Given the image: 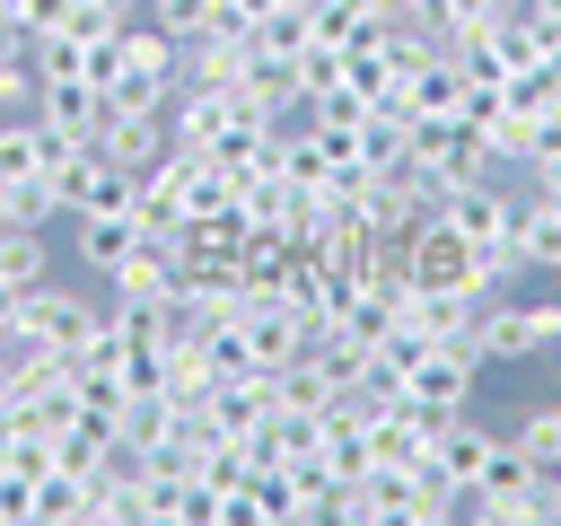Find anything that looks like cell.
<instances>
[{
    "mask_svg": "<svg viewBox=\"0 0 561 526\" xmlns=\"http://www.w3.org/2000/svg\"><path fill=\"white\" fill-rule=\"evenodd\" d=\"M473 351L482 368H526V359H561V289H535V298H491L482 324H473Z\"/></svg>",
    "mask_w": 561,
    "mask_h": 526,
    "instance_id": "obj_2",
    "label": "cell"
},
{
    "mask_svg": "<svg viewBox=\"0 0 561 526\" xmlns=\"http://www.w3.org/2000/svg\"><path fill=\"white\" fill-rule=\"evenodd\" d=\"M35 105H44V61L35 53H0V123H18Z\"/></svg>",
    "mask_w": 561,
    "mask_h": 526,
    "instance_id": "obj_14",
    "label": "cell"
},
{
    "mask_svg": "<svg viewBox=\"0 0 561 526\" xmlns=\"http://www.w3.org/2000/svg\"><path fill=\"white\" fill-rule=\"evenodd\" d=\"M535 123H543V114H517V105H491V114H482L473 132L491 140V158H500V167H526V158H535Z\"/></svg>",
    "mask_w": 561,
    "mask_h": 526,
    "instance_id": "obj_13",
    "label": "cell"
},
{
    "mask_svg": "<svg viewBox=\"0 0 561 526\" xmlns=\"http://www.w3.org/2000/svg\"><path fill=\"white\" fill-rule=\"evenodd\" d=\"M403 272H412V289H473V237L447 210H430L403 237Z\"/></svg>",
    "mask_w": 561,
    "mask_h": 526,
    "instance_id": "obj_5",
    "label": "cell"
},
{
    "mask_svg": "<svg viewBox=\"0 0 561 526\" xmlns=\"http://www.w3.org/2000/svg\"><path fill=\"white\" fill-rule=\"evenodd\" d=\"M175 61H184V44H175L149 9H131L105 44H88V79H96L114 105H167V96H175Z\"/></svg>",
    "mask_w": 561,
    "mask_h": 526,
    "instance_id": "obj_1",
    "label": "cell"
},
{
    "mask_svg": "<svg viewBox=\"0 0 561 526\" xmlns=\"http://www.w3.org/2000/svg\"><path fill=\"white\" fill-rule=\"evenodd\" d=\"M491 447H500L491 421H473V412H438V473H447L456 491H473V482L491 473Z\"/></svg>",
    "mask_w": 561,
    "mask_h": 526,
    "instance_id": "obj_10",
    "label": "cell"
},
{
    "mask_svg": "<svg viewBox=\"0 0 561 526\" xmlns=\"http://www.w3.org/2000/svg\"><path fill=\"white\" fill-rule=\"evenodd\" d=\"M140 245V210H70V263H88L96 281Z\"/></svg>",
    "mask_w": 561,
    "mask_h": 526,
    "instance_id": "obj_8",
    "label": "cell"
},
{
    "mask_svg": "<svg viewBox=\"0 0 561 526\" xmlns=\"http://www.w3.org/2000/svg\"><path fill=\"white\" fill-rule=\"evenodd\" d=\"M175 281H184V263H175V237H149V228H140V245H131V254L105 272V298H167Z\"/></svg>",
    "mask_w": 561,
    "mask_h": 526,
    "instance_id": "obj_9",
    "label": "cell"
},
{
    "mask_svg": "<svg viewBox=\"0 0 561 526\" xmlns=\"http://www.w3.org/2000/svg\"><path fill=\"white\" fill-rule=\"evenodd\" d=\"M9 316L44 342V351H61V359H79L88 342H96V324H105V298H88V289H70L61 272L53 281H35V289H18L9 298Z\"/></svg>",
    "mask_w": 561,
    "mask_h": 526,
    "instance_id": "obj_3",
    "label": "cell"
},
{
    "mask_svg": "<svg viewBox=\"0 0 561 526\" xmlns=\"http://www.w3.org/2000/svg\"><path fill=\"white\" fill-rule=\"evenodd\" d=\"M473 395H482V351H465V342H430L403 377V403H421V412H473Z\"/></svg>",
    "mask_w": 561,
    "mask_h": 526,
    "instance_id": "obj_4",
    "label": "cell"
},
{
    "mask_svg": "<svg viewBox=\"0 0 561 526\" xmlns=\"http://www.w3.org/2000/svg\"><path fill=\"white\" fill-rule=\"evenodd\" d=\"M105 114H114V96H105L88 70H70V79H44V105H35V123H53L70 149H96Z\"/></svg>",
    "mask_w": 561,
    "mask_h": 526,
    "instance_id": "obj_6",
    "label": "cell"
},
{
    "mask_svg": "<svg viewBox=\"0 0 561 526\" xmlns=\"http://www.w3.org/2000/svg\"><path fill=\"white\" fill-rule=\"evenodd\" d=\"M219 9H228V18H245V26H263V18H272V9H289V0H219Z\"/></svg>",
    "mask_w": 561,
    "mask_h": 526,
    "instance_id": "obj_17",
    "label": "cell"
},
{
    "mask_svg": "<svg viewBox=\"0 0 561 526\" xmlns=\"http://www.w3.org/2000/svg\"><path fill=\"white\" fill-rule=\"evenodd\" d=\"M35 281H53V228L0 219V289L18 298V289H35Z\"/></svg>",
    "mask_w": 561,
    "mask_h": 526,
    "instance_id": "obj_11",
    "label": "cell"
},
{
    "mask_svg": "<svg viewBox=\"0 0 561 526\" xmlns=\"http://www.w3.org/2000/svg\"><path fill=\"white\" fill-rule=\"evenodd\" d=\"M18 175H53V149H44V123L35 114L0 123V184H18Z\"/></svg>",
    "mask_w": 561,
    "mask_h": 526,
    "instance_id": "obj_12",
    "label": "cell"
},
{
    "mask_svg": "<svg viewBox=\"0 0 561 526\" xmlns=\"http://www.w3.org/2000/svg\"><path fill=\"white\" fill-rule=\"evenodd\" d=\"M543 281H552V289H561V254H552V263H543Z\"/></svg>",
    "mask_w": 561,
    "mask_h": 526,
    "instance_id": "obj_18",
    "label": "cell"
},
{
    "mask_svg": "<svg viewBox=\"0 0 561 526\" xmlns=\"http://www.w3.org/2000/svg\"><path fill=\"white\" fill-rule=\"evenodd\" d=\"M517 0H438L430 18H438V35H473V26H491V18H508Z\"/></svg>",
    "mask_w": 561,
    "mask_h": 526,
    "instance_id": "obj_15",
    "label": "cell"
},
{
    "mask_svg": "<svg viewBox=\"0 0 561 526\" xmlns=\"http://www.w3.org/2000/svg\"><path fill=\"white\" fill-rule=\"evenodd\" d=\"M0 53H9V44H0Z\"/></svg>",
    "mask_w": 561,
    "mask_h": 526,
    "instance_id": "obj_20",
    "label": "cell"
},
{
    "mask_svg": "<svg viewBox=\"0 0 561 526\" xmlns=\"http://www.w3.org/2000/svg\"><path fill=\"white\" fill-rule=\"evenodd\" d=\"M96 149H105L114 167L149 175V167L175 149V132H167V105H114V114H105V132H96Z\"/></svg>",
    "mask_w": 561,
    "mask_h": 526,
    "instance_id": "obj_7",
    "label": "cell"
},
{
    "mask_svg": "<svg viewBox=\"0 0 561 526\" xmlns=\"http://www.w3.org/2000/svg\"><path fill=\"white\" fill-rule=\"evenodd\" d=\"M140 9H149L175 44H184V35H202V26H210V9H219V0H140Z\"/></svg>",
    "mask_w": 561,
    "mask_h": 526,
    "instance_id": "obj_16",
    "label": "cell"
},
{
    "mask_svg": "<svg viewBox=\"0 0 561 526\" xmlns=\"http://www.w3.org/2000/svg\"><path fill=\"white\" fill-rule=\"evenodd\" d=\"M543 403H552V412H561V386H552V395H543Z\"/></svg>",
    "mask_w": 561,
    "mask_h": 526,
    "instance_id": "obj_19",
    "label": "cell"
}]
</instances>
